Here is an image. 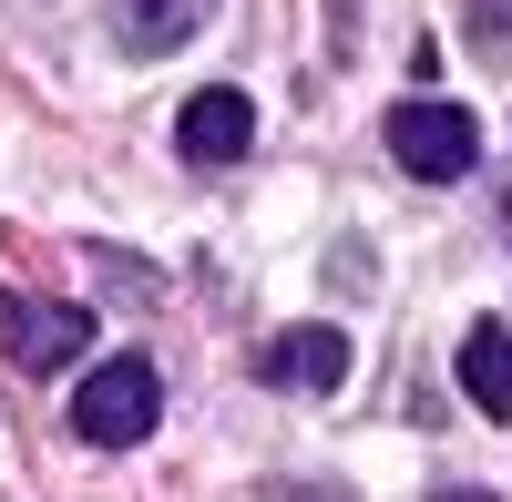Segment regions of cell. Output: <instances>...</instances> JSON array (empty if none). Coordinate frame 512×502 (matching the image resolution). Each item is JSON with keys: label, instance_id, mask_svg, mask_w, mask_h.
<instances>
[{"label": "cell", "instance_id": "cell-1", "mask_svg": "<svg viewBox=\"0 0 512 502\" xmlns=\"http://www.w3.org/2000/svg\"><path fill=\"white\" fill-rule=\"evenodd\" d=\"M154 410H164V380L123 349V359H103V369H82V390H72V431L93 441V451H134L144 431H154Z\"/></svg>", "mask_w": 512, "mask_h": 502}, {"label": "cell", "instance_id": "cell-2", "mask_svg": "<svg viewBox=\"0 0 512 502\" xmlns=\"http://www.w3.org/2000/svg\"><path fill=\"white\" fill-rule=\"evenodd\" d=\"M390 154H400V175H420V185H461L472 154H482V134H472L461 103L410 93V103H390Z\"/></svg>", "mask_w": 512, "mask_h": 502}, {"label": "cell", "instance_id": "cell-3", "mask_svg": "<svg viewBox=\"0 0 512 502\" xmlns=\"http://www.w3.org/2000/svg\"><path fill=\"white\" fill-rule=\"evenodd\" d=\"M0 339H11L21 369H62V359H82L93 318L62 308V298H21V287H0Z\"/></svg>", "mask_w": 512, "mask_h": 502}, {"label": "cell", "instance_id": "cell-4", "mask_svg": "<svg viewBox=\"0 0 512 502\" xmlns=\"http://www.w3.org/2000/svg\"><path fill=\"white\" fill-rule=\"evenodd\" d=\"M256 369H267L277 390H338V380H349V339H338L328 318H308V328H277Z\"/></svg>", "mask_w": 512, "mask_h": 502}, {"label": "cell", "instance_id": "cell-5", "mask_svg": "<svg viewBox=\"0 0 512 502\" xmlns=\"http://www.w3.org/2000/svg\"><path fill=\"white\" fill-rule=\"evenodd\" d=\"M175 144H185V164H236V154L256 144V103H246V93H226V82H216V93H195V103H185Z\"/></svg>", "mask_w": 512, "mask_h": 502}, {"label": "cell", "instance_id": "cell-6", "mask_svg": "<svg viewBox=\"0 0 512 502\" xmlns=\"http://www.w3.org/2000/svg\"><path fill=\"white\" fill-rule=\"evenodd\" d=\"M103 11H113V41H123V52L164 62V52H185V41L205 31V11H216V0H103Z\"/></svg>", "mask_w": 512, "mask_h": 502}, {"label": "cell", "instance_id": "cell-7", "mask_svg": "<svg viewBox=\"0 0 512 502\" xmlns=\"http://www.w3.org/2000/svg\"><path fill=\"white\" fill-rule=\"evenodd\" d=\"M461 390H472L482 421H512V328L502 318H472V339H461Z\"/></svg>", "mask_w": 512, "mask_h": 502}, {"label": "cell", "instance_id": "cell-8", "mask_svg": "<svg viewBox=\"0 0 512 502\" xmlns=\"http://www.w3.org/2000/svg\"><path fill=\"white\" fill-rule=\"evenodd\" d=\"M472 41H512V0H472Z\"/></svg>", "mask_w": 512, "mask_h": 502}, {"label": "cell", "instance_id": "cell-9", "mask_svg": "<svg viewBox=\"0 0 512 502\" xmlns=\"http://www.w3.org/2000/svg\"><path fill=\"white\" fill-rule=\"evenodd\" d=\"M431 502H492V492H461V482H451V492H431Z\"/></svg>", "mask_w": 512, "mask_h": 502}, {"label": "cell", "instance_id": "cell-10", "mask_svg": "<svg viewBox=\"0 0 512 502\" xmlns=\"http://www.w3.org/2000/svg\"><path fill=\"white\" fill-rule=\"evenodd\" d=\"M277 502H338V492H277Z\"/></svg>", "mask_w": 512, "mask_h": 502}, {"label": "cell", "instance_id": "cell-11", "mask_svg": "<svg viewBox=\"0 0 512 502\" xmlns=\"http://www.w3.org/2000/svg\"><path fill=\"white\" fill-rule=\"evenodd\" d=\"M502 216H512V205H502Z\"/></svg>", "mask_w": 512, "mask_h": 502}]
</instances>
